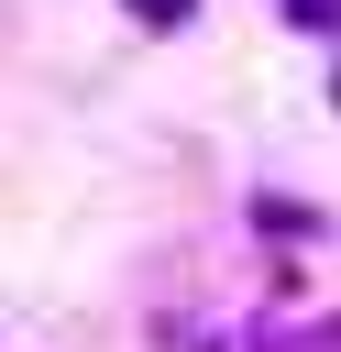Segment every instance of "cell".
Listing matches in <instances>:
<instances>
[{"label": "cell", "instance_id": "6da1fadb", "mask_svg": "<svg viewBox=\"0 0 341 352\" xmlns=\"http://www.w3.org/2000/svg\"><path fill=\"white\" fill-rule=\"evenodd\" d=\"M132 11H143V22H187L198 0H132Z\"/></svg>", "mask_w": 341, "mask_h": 352}]
</instances>
